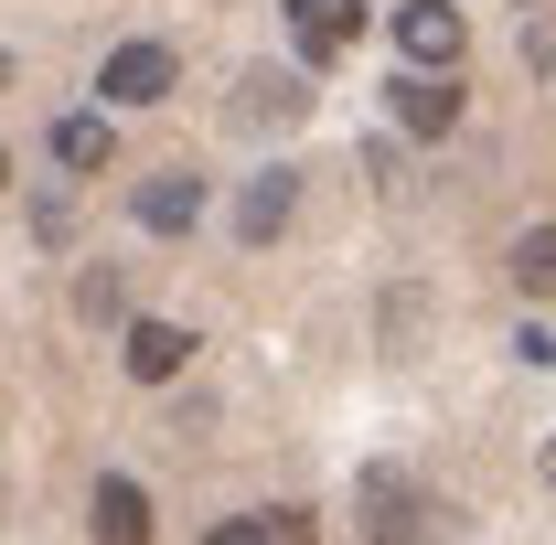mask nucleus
<instances>
[{
	"instance_id": "1",
	"label": "nucleus",
	"mask_w": 556,
	"mask_h": 545,
	"mask_svg": "<svg viewBox=\"0 0 556 545\" xmlns=\"http://www.w3.org/2000/svg\"><path fill=\"white\" fill-rule=\"evenodd\" d=\"M353 514H364V545H439V524H450L407 460H364L353 471Z\"/></svg>"
},
{
	"instance_id": "2",
	"label": "nucleus",
	"mask_w": 556,
	"mask_h": 545,
	"mask_svg": "<svg viewBox=\"0 0 556 545\" xmlns=\"http://www.w3.org/2000/svg\"><path fill=\"white\" fill-rule=\"evenodd\" d=\"M460 43H471V22H460L450 0H396V54H407L417 75H450Z\"/></svg>"
},
{
	"instance_id": "3",
	"label": "nucleus",
	"mask_w": 556,
	"mask_h": 545,
	"mask_svg": "<svg viewBox=\"0 0 556 545\" xmlns=\"http://www.w3.org/2000/svg\"><path fill=\"white\" fill-rule=\"evenodd\" d=\"M182 86V54L172 43H118L108 65H97V97H118V107H161Z\"/></svg>"
},
{
	"instance_id": "4",
	"label": "nucleus",
	"mask_w": 556,
	"mask_h": 545,
	"mask_svg": "<svg viewBox=\"0 0 556 545\" xmlns=\"http://www.w3.org/2000/svg\"><path fill=\"white\" fill-rule=\"evenodd\" d=\"M386 107H396L407 139H450V129H460V86H450V75H417V65L386 86Z\"/></svg>"
},
{
	"instance_id": "5",
	"label": "nucleus",
	"mask_w": 556,
	"mask_h": 545,
	"mask_svg": "<svg viewBox=\"0 0 556 545\" xmlns=\"http://www.w3.org/2000/svg\"><path fill=\"white\" fill-rule=\"evenodd\" d=\"M129 204H139V225H150V236H193V225H204V182L172 161V172H150V182H139Z\"/></svg>"
},
{
	"instance_id": "6",
	"label": "nucleus",
	"mask_w": 556,
	"mask_h": 545,
	"mask_svg": "<svg viewBox=\"0 0 556 545\" xmlns=\"http://www.w3.org/2000/svg\"><path fill=\"white\" fill-rule=\"evenodd\" d=\"M300 118H311V86H300V75L257 65L247 86H236V129H300Z\"/></svg>"
},
{
	"instance_id": "7",
	"label": "nucleus",
	"mask_w": 556,
	"mask_h": 545,
	"mask_svg": "<svg viewBox=\"0 0 556 545\" xmlns=\"http://www.w3.org/2000/svg\"><path fill=\"white\" fill-rule=\"evenodd\" d=\"M86 535H97V545H150V492H139L129 471H108L97 503H86Z\"/></svg>"
},
{
	"instance_id": "8",
	"label": "nucleus",
	"mask_w": 556,
	"mask_h": 545,
	"mask_svg": "<svg viewBox=\"0 0 556 545\" xmlns=\"http://www.w3.org/2000/svg\"><path fill=\"white\" fill-rule=\"evenodd\" d=\"M289 214H300V172L278 161V172H257V182L236 193V236H247V246H268V236L289 225Z\"/></svg>"
},
{
	"instance_id": "9",
	"label": "nucleus",
	"mask_w": 556,
	"mask_h": 545,
	"mask_svg": "<svg viewBox=\"0 0 556 545\" xmlns=\"http://www.w3.org/2000/svg\"><path fill=\"white\" fill-rule=\"evenodd\" d=\"M118 364H129L139 385H172V375L193 364V332H172V321H129V332H118Z\"/></svg>"
},
{
	"instance_id": "10",
	"label": "nucleus",
	"mask_w": 556,
	"mask_h": 545,
	"mask_svg": "<svg viewBox=\"0 0 556 545\" xmlns=\"http://www.w3.org/2000/svg\"><path fill=\"white\" fill-rule=\"evenodd\" d=\"M289 33H300V54L321 65V54H343L353 33H364V0H289Z\"/></svg>"
},
{
	"instance_id": "11",
	"label": "nucleus",
	"mask_w": 556,
	"mask_h": 545,
	"mask_svg": "<svg viewBox=\"0 0 556 545\" xmlns=\"http://www.w3.org/2000/svg\"><path fill=\"white\" fill-rule=\"evenodd\" d=\"M204 545H311V514L300 503H257V514H225Z\"/></svg>"
},
{
	"instance_id": "12",
	"label": "nucleus",
	"mask_w": 556,
	"mask_h": 545,
	"mask_svg": "<svg viewBox=\"0 0 556 545\" xmlns=\"http://www.w3.org/2000/svg\"><path fill=\"white\" fill-rule=\"evenodd\" d=\"M514 289L525 300H556V225H525L514 236Z\"/></svg>"
},
{
	"instance_id": "13",
	"label": "nucleus",
	"mask_w": 556,
	"mask_h": 545,
	"mask_svg": "<svg viewBox=\"0 0 556 545\" xmlns=\"http://www.w3.org/2000/svg\"><path fill=\"white\" fill-rule=\"evenodd\" d=\"M54 161L65 172H108V118H54Z\"/></svg>"
},
{
	"instance_id": "14",
	"label": "nucleus",
	"mask_w": 556,
	"mask_h": 545,
	"mask_svg": "<svg viewBox=\"0 0 556 545\" xmlns=\"http://www.w3.org/2000/svg\"><path fill=\"white\" fill-rule=\"evenodd\" d=\"M75 310H86V321H129V278H118V268H86Z\"/></svg>"
},
{
	"instance_id": "15",
	"label": "nucleus",
	"mask_w": 556,
	"mask_h": 545,
	"mask_svg": "<svg viewBox=\"0 0 556 545\" xmlns=\"http://www.w3.org/2000/svg\"><path fill=\"white\" fill-rule=\"evenodd\" d=\"M364 182H375V193H407V161H396V139H375V150H364Z\"/></svg>"
},
{
	"instance_id": "16",
	"label": "nucleus",
	"mask_w": 556,
	"mask_h": 545,
	"mask_svg": "<svg viewBox=\"0 0 556 545\" xmlns=\"http://www.w3.org/2000/svg\"><path fill=\"white\" fill-rule=\"evenodd\" d=\"M525 65L556 75V22H546V11H525Z\"/></svg>"
},
{
	"instance_id": "17",
	"label": "nucleus",
	"mask_w": 556,
	"mask_h": 545,
	"mask_svg": "<svg viewBox=\"0 0 556 545\" xmlns=\"http://www.w3.org/2000/svg\"><path fill=\"white\" fill-rule=\"evenodd\" d=\"M535 481H546V492H556V439H546V449H535Z\"/></svg>"
},
{
	"instance_id": "18",
	"label": "nucleus",
	"mask_w": 556,
	"mask_h": 545,
	"mask_svg": "<svg viewBox=\"0 0 556 545\" xmlns=\"http://www.w3.org/2000/svg\"><path fill=\"white\" fill-rule=\"evenodd\" d=\"M0 193H11V150H0Z\"/></svg>"
},
{
	"instance_id": "19",
	"label": "nucleus",
	"mask_w": 556,
	"mask_h": 545,
	"mask_svg": "<svg viewBox=\"0 0 556 545\" xmlns=\"http://www.w3.org/2000/svg\"><path fill=\"white\" fill-rule=\"evenodd\" d=\"M514 11H546V0H514Z\"/></svg>"
},
{
	"instance_id": "20",
	"label": "nucleus",
	"mask_w": 556,
	"mask_h": 545,
	"mask_svg": "<svg viewBox=\"0 0 556 545\" xmlns=\"http://www.w3.org/2000/svg\"><path fill=\"white\" fill-rule=\"evenodd\" d=\"M0 86H11V54H0Z\"/></svg>"
}]
</instances>
